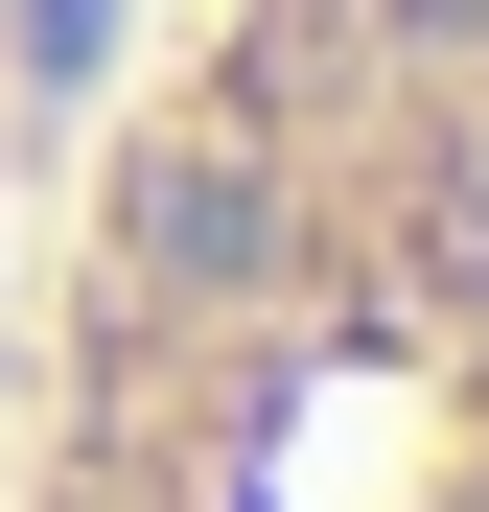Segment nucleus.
Instances as JSON below:
<instances>
[{
	"mask_svg": "<svg viewBox=\"0 0 489 512\" xmlns=\"http://www.w3.org/2000/svg\"><path fill=\"white\" fill-rule=\"evenodd\" d=\"M24 187H47V140H24V0H0V303H24Z\"/></svg>",
	"mask_w": 489,
	"mask_h": 512,
	"instance_id": "2",
	"label": "nucleus"
},
{
	"mask_svg": "<svg viewBox=\"0 0 489 512\" xmlns=\"http://www.w3.org/2000/svg\"><path fill=\"white\" fill-rule=\"evenodd\" d=\"M0 512H489V0H140L24 187Z\"/></svg>",
	"mask_w": 489,
	"mask_h": 512,
	"instance_id": "1",
	"label": "nucleus"
}]
</instances>
